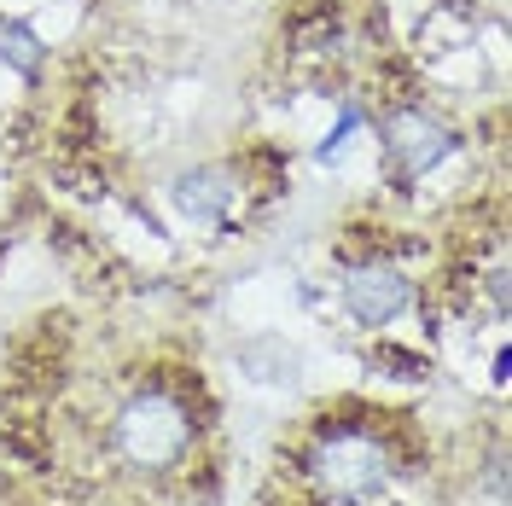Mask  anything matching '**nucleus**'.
<instances>
[{"instance_id":"nucleus-2","label":"nucleus","mask_w":512,"mask_h":506,"mask_svg":"<svg viewBox=\"0 0 512 506\" xmlns=\"http://www.w3.org/2000/svg\"><path fill=\"white\" fill-rule=\"evenodd\" d=\"M210 437V402L204 384L181 367L134 373L105 408V460L134 483H187L204 466Z\"/></svg>"},{"instance_id":"nucleus-1","label":"nucleus","mask_w":512,"mask_h":506,"mask_svg":"<svg viewBox=\"0 0 512 506\" xmlns=\"http://www.w3.org/2000/svg\"><path fill=\"white\" fill-rule=\"evenodd\" d=\"M402 413L338 402L320 408L291 443V483L309 506H384L414 466Z\"/></svg>"},{"instance_id":"nucleus-6","label":"nucleus","mask_w":512,"mask_h":506,"mask_svg":"<svg viewBox=\"0 0 512 506\" xmlns=\"http://www.w3.org/2000/svg\"><path fill=\"white\" fill-rule=\"evenodd\" d=\"M233 367L256 390H291V384L303 379V355H297V344H286V332H251V338H239L233 344Z\"/></svg>"},{"instance_id":"nucleus-8","label":"nucleus","mask_w":512,"mask_h":506,"mask_svg":"<svg viewBox=\"0 0 512 506\" xmlns=\"http://www.w3.org/2000/svg\"><path fill=\"white\" fill-rule=\"evenodd\" d=\"M355 134H367V105H361V99H338V123L315 140V163L320 169L344 158V152L355 146Z\"/></svg>"},{"instance_id":"nucleus-3","label":"nucleus","mask_w":512,"mask_h":506,"mask_svg":"<svg viewBox=\"0 0 512 506\" xmlns=\"http://www.w3.org/2000/svg\"><path fill=\"white\" fill-rule=\"evenodd\" d=\"M367 134H373V152H379V181L396 198L437 181L448 163L466 152V128L431 99H384L367 117Z\"/></svg>"},{"instance_id":"nucleus-4","label":"nucleus","mask_w":512,"mask_h":506,"mask_svg":"<svg viewBox=\"0 0 512 506\" xmlns=\"http://www.w3.org/2000/svg\"><path fill=\"white\" fill-rule=\"evenodd\" d=\"M268 198H274V187L256 175V152H245V158L181 163V169L163 181V210L175 216V227H187L198 239H227V233H239Z\"/></svg>"},{"instance_id":"nucleus-5","label":"nucleus","mask_w":512,"mask_h":506,"mask_svg":"<svg viewBox=\"0 0 512 506\" xmlns=\"http://www.w3.org/2000/svg\"><path fill=\"white\" fill-rule=\"evenodd\" d=\"M338 309L355 332L384 338L396 320L419 309V274L384 245H361V251L338 256Z\"/></svg>"},{"instance_id":"nucleus-7","label":"nucleus","mask_w":512,"mask_h":506,"mask_svg":"<svg viewBox=\"0 0 512 506\" xmlns=\"http://www.w3.org/2000/svg\"><path fill=\"white\" fill-rule=\"evenodd\" d=\"M47 59H53V41L35 30L24 12H0V76L18 82V88H35Z\"/></svg>"}]
</instances>
